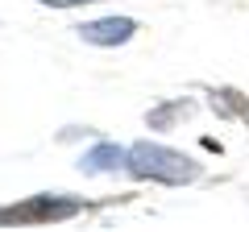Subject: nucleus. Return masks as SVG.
Returning a JSON list of instances; mask_svg holds the SVG:
<instances>
[{
	"label": "nucleus",
	"mask_w": 249,
	"mask_h": 232,
	"mask_svg": "<svg viewBox=\"0 0 249 232\" xmlns=\"http://www.w3.org/2000/svg\"><path fill=\"white\" fill-rule=\"evenodd\" d=\"M124 170L133 179H150V182H166V187H183V182L199 179V162L187 153L170 149L158 141H137L133 149L124 153Z\"/></svg>",
	"instance_id": "f257e3e1"
},
{
	"label": "nucleus",
	"mask_w": 249,
	"mask_h": 232,
	"mask_svg": "<svg viewBox=\"0 0 249 232\" xmlns=\"http://www.w3.org/2000/svg\"><path fill=\"white\" fill-rule=\"evenodd\" d=\"M83 212V199L71 195H29L21 203L0 207V228H25V224H62Z\"/></svg>",
	"instance_id": "f03ea898"
},
{
	"label": "nucleus",
	"mask_w": 249,
	"mask_h": 232,
	"mask_svg": "<svg viewBox=\"0 0 249 232\" xmlns=\"http://www.w3.org/2000/svg\"><path fill=\"white\" fill-rule=\"evenodd\" d=\"M133 33H137V21L133 17H100V21L79 25V37L91 42V46H124Z\"/></svg>",
	"instance_id": "7ed1b4c3"
},
{
	"label": "nucleus",
	"mask_w": 249,
	"mask_h": 232,
	"mask_svg": "<svg viewBox=\"0 0 249 232\" xmlns=\"http://www.w3.org/2000/svg\"><path fill=\"white\" fill-rule=\"evenodd\" d=\"M124 153H129V149H121L116 141H100L96 149H88V153H83V162H79V166L88 170V174H104V170L124 166Z\"/></svg>",
	"instance_id": "20e7f679"
},
{
	"label": "nucleus",
	"mask_w": 249,
	"mask_h": 232,
	"mask_svg": "<svg viewBox=\"0 0 249 232\" xmlns=\"http://www.w3.org/2000/svg\"><path fill=\"white\" fill-rule=\"evenodd\" d=\"M191 112H196V104H191V99H170V104H162V108H154V112H150V129H166L170 120L191 116Z\"/></svg>",
	"instance_id": "39448f33"
},
{
	"label": "nucleus",
	"mask_w": 249,
	"mask_h": 232,
	"mask_svg": "<svg viewBox=\"0 0 249 232\" xmlns=\"http://www.w3.org/2000/svg\"><path fill=\"white\" fill-rule=\"evenodd\" d=\"M216 99H220V104L229 108L232 116H245V120H249V99L241 96V91H232V87H220V91H216Z\"/></svg>",
	"instance_id": "423d86ee"
},
{
	"label": "nucleus",
	"mask_w": 249,
	"mask_h": 232,
	"mask_svg": "<svg viewBox=\"0 0 249 232\" xmlns=\"http://www.w3.org/2000/svg\"><path fill=\"white\" fill-rule=\"evenodd\" d=\"M42 4H50V9H71V4H91V0H42Z\"/></svg>",
	"instance_id": "0eeeda50"
}]
</instances>
